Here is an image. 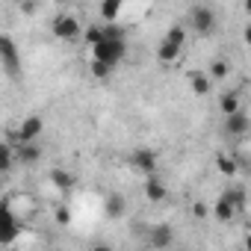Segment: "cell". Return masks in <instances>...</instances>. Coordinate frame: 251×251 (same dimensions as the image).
<instances>
[{
    "mask_svg": "<svg viewBox=\"0 0 251 251\" xmlns=\"http://www.w3.org/2000/svg\"><path fill=\"white\" fill-rule=\"evenodd\" d=\"M248 112L245 109H239V112H233V115H227L225 118V133L227 136H233V139H239V136H245L248 133Z\"/></svg>",
    "mask_w": 251,
    "mask_h": 251,
    "instance_id": "cell-11",
    "label": "cell"
},
{
    "mask_svg": "<svg viewBox=\"0 0 251 251\" xmlns=\"http://www.w3.org/2000/svg\"><path fill=\"white\" fill-rule=\"evenodd\" d=\"M186 27H189L192 33H198V36H210V33L216 30V12H213V6H204V3L192 6Z\"/></svg>",
    "mask_w": 251,
    "mask_h": 251,
    "instance_id": "cell-6",
    "label": "cell"
},
{
    "mask_svg": "<svg viewBox=\"0 0 251 251\" xmlns=\"http://www.w3.org/2000/svg\"><path fill=\"white\" fill-rule=\"evenodd\" d=\"M50 33H53L56 39H62V42H74V39H80V36H83V24H80V18H77V15L62 12V15H56V18H53Z\"/></svg>",
    "mask_w": 251,
    "mask_h": 251,
    "instance_id": "cell-7",
    "label": "cell"
},
{
    "mask_svg": "<svg viewBox=\"0 0 251 251\" xmlns=\"http://www.w3.org/2000/svg\"><path fill=\"white\" fill-rule=\"evenodd\" d=\"M15 169V148L9 142H0V175H9Z\"/></svg>",
    "mask_w": 251,
    "mask_h": 251,
    "instance_id": "cell-18",
    "label": "cell"
},
{
    "mask_svg": "<svg viewBox=\"0 0 251 251\" xmlns=\"http://www.w3.org/2000/svg\"><path fill=\"white\" fill-rule=\"evenodd\" d=\"M130 169L133 172H139V175H145V177H151V175H157V166H160V154L154 151V148H136L133 154H130Z\"/></svg>",
    "mask_w": 251,
    "mask_h": 251,
    "instance_id": "cell-8",
    "label": "cell"
},
{
    "mask_svg": "<svg viewBox=\"0 0 251 251\" xmlns=\"http://www.w3.org/2000/svg\"><path fill=\"white\" fill-rule=\"evenodd\" d=\"M50 183L56 186V189H62V192H68V189H74V183H77V175L74 172H68V169H50Z\"/></svg>",
    "mask_w": 251,
    "mask_h": 251,
    "instance_id": "cell-14",
    "label": "cell"
},
{
    "mask_svg": "<svg viewBox=\"0 0 251 251\" xmlns=\"http://www.w3.org/2000/svg\"><path fill=\"white\" fill-rule=\"evenodd\" d=\"M219 109H222V115H225V118H227V115H233V112H239V109H242L239 92H225V95L219 98Z\"/></svg>",
    "mask_w": 251,
    "mask_h": 251,
    "instance_id": "cell-16",
    "label": "cell"
},
{
    "mask_svg": "<svg viewBox=\"0 0 251 251\" xmlns=\"http://www.w3.org/2000/svg\"><path fill=\"white\" fill-rule=\"evenodd\" d=\"M192 216H195V219H207V216H210V207H207L204 201H195V204H192Z\"/></svg>",
    "mask_w": 251,
    "mask_h": 251,
    "instance_id": "cell-24",
    "label": "cell"
},
{
    "mask_svg": "<svg viewBox=\"0 0 251 251\" xmlns=\"http://www.w3.org/2000/svg\"><path fill=\"white\" fill-rule=\"evenodd\" d=\"M172 239H175V227L166 225V222H160V225H154V227L148 230V242H151V248H157V251L169 248Z\"/></svg>",
    "mask_w": 251,
    "mask_h": 251,
    "instance_id": "cell-10",
    "label": "cell"
},
{
    "mask_svg": "<svg viewBox=\"0 0 251 251\" xmlns=\"http://www.w3.org/2000/svg\"><path fill=\"white\" fill-rule=\"evenodd\" d=\"M92 251H115L109 242H98V245H92Z\"/></svg>",
    "mask_w": 251,
    "mask_h": 251,
    "instance_id": "cell-26",
    "label": "cell"
},
{
    "mask_svg": "<svg viewBox=\"0 0 251 251\" xmlns=\"http://www.w3.org/2000/svg\"><path fill=\"white\" fill-rule=\"evenodd\" d=\"M124 56H127V42H121V39H100V45L92 48V59L109 68H118Z\"/></svg>",
    "mask_w": 251,
    "mask_h": 251,
    "instance_id": "cell-3",
    "label": "cell"
},
{
    "mask_svg": "<svg viewBox=\"0 0 251 251\" xmlns=\"http://www.w3.org/2000/svg\"><path fill=\"white\" fill-rule=\"evenodd\" d=\"M166 195H169V189H166V183H163V177H160V175L145 177V198H148L151 204L166 201Z\"/></svg>",
    "mask_w": 251,
    "mask_h": 251,
    "instance_id": "cell-13",
    "label": "cell"
},
{
    "mask_svg": "<svg viewBox=\"0 0 251 251\" xmlns=\"http://www.w3.org/2000/svg\"><path fill=\"white\" fill-rule=\"evenodd\" d=\"M45 133V118L42 115H27L21 124H18V130L12 133V139H9V145L12 148H18V145H30V142H39V136Z\"/></svg>",
    "mask_w": 251,
    "mask_h": 251,
    "instance_id": "cell-4",
    "label": "cell"
},
{
    "mask_svg": "<svg viewBox=\"0 0 251 251\" xmlns=\"http://www.w3.org/2000/svg\"><path fill=\"white\" fill-rule=\"evenodd\" d=\"M98 12H100V21L103 24H115L118 15H121V3H118V0H103Z\"/></svg>",
    "mask_w": 251,
    "mask_h": 251,
    "instance_id": "cell-17",
    "label": "cell"
},
{
    "mask_svg": "<svg viewBox=\"0 0 251 251\" xmlns=\"http://www.w3.org/2000/svg\"><path fill=\"white\" fill-rule=\"evenodd\" d=\"M36 9H39L36 3H21V12H27V15H30V12H36Z\"/></svg>",
    "mask_w": 251,
    "mask_h": 251,
    "instance_id": "cell-27",
    "label": "cell"
},
{
    "mask_svg": "<svg viewBox=\"0 0 251 251\" xmlns=\"http://www.w3.org/2000/svg\"><path fill=\"white\" fill-rule=\"evenodd\" d=\"M183 48H186V24H172L163 42L157 45V59L163 65H175L183 56Z\"/></svg>",
    "mask_w": 251,
    "mask_h": 251,
    "instance_id": "cell-1",
    "label": "cell"
},
{
    "mask_svg": "<svg viewBox=\"0 0 251 251\" xmlns=\"http://www.w3.org/2000/svg\"><path fill=\"white\" fill-rule=\"evenodd\" d=\"M112 71H115V68H109V65H103V62H95V59H92V77H98V80H106Z\"/></svg>",
    "mask_w": 251,
    "mask_h": 251,
    "instance_id": "cell-23",
    "label": "cell"
},
{
    "mask_svg": "<svg viewBox=\"0 0 251 251\" xmlns=\"http://www.w3.org/2000/svg\"><path fill=\"white\" fill-rule=\"evenodd\" d=\"M0 65H3V71L12 74V77L21 74V56H18V48H15L12 36H0Z\"/></svg>",
    "mask_w": 251,
    "mask_h": 251,
    "instance_id": "cell-9",
    "label": "cell"
},
{
    "mask_svg": "<svg viewBox=\"0 0 251 251\" xmlns=\"http://www.w3.org/2000/svg\"><path fill=\"white\" fill-rule=\"evenodd\" d=\"M56 222H59V225H68V222H71V210H68V207H59V210H56Z\"/></svg>",
    "mask_w": 251,
    "mask_h": 251,
    "instance_id": "cell-25",
    "label": "cell"
},
{
    "mask_svg": "<svg viewBox=\"0 0 251 251\" xmlns=\"http://www.w3.org/2000/svg\"><path fill=\"white\" fill-rule=\"evenodd\" d=\"M124 207H127V204H124V198H121L118 192H112V195L106 198V204H103V210H106L109 219H121V216H124Z\"/></svg>",
    "mask_w": 251,
    "mask_h": 251,
    "instance_id": "cell-19",
    "label": "cell"
},
{
    "mask_svg": "<svg viewBox=\"0 0 251 251\" xmlns=\"http://www.w3.org/2000/svg\"><path fill=\"white\" fill-rule=\"evenodd\" d=\"M245 210V189L242 186H233V189H227V192H222L219 195V201L213 204V210H210V216L216 219V222H230L236 213H242Z\"/></svg>",
    "mask_w": 251,
    "mask_h": 251,
    "instance_id": "cell-2",
    "label": "cell"
},
{
    "mask_svg": "<svg viewBox=\"0 0 251 251\" xmlns=\"http://www.w3.org/2000/svg\"><path fill=\"white\" fill-rule=\"evenodd\" d=\"M216 169H219L222 175L233 177V175L239 172V160H236V157H230V154H219V157H216Z\"/></svg>",
    "mask_w": 251,
    "mask_h": 251,
    "instance_id": "cell-20",
    "label": "cell"
},
{
    "mask_svg": "<svg viewBox=\"0 0 251 251\" xmlns=\"http://www.w3.org/2000/svg\"><path fill=\"white\" fill-rule=\"evenodd\" d=\"M204 74L210 77V83H213V80L219 83V80H225V77L230 74V62H227V59H216V62H213V65H210Z\"/></svg>",
    "mask_w": 251,
    "mask_h": 251,
    "instance_id": "cell-21",
    "label": "cell"
},
{
    "mask_svg": "<svg viewBox=\"0 0 251 251\" xmlns=\"http://www.w3.org/2000/svg\"><path fill=\"white\" fill-rule=\"evenodd\" d=\"M189 86H192V95H198V98L210 95V89H213V83H210V77L204 71H192L189 74Z\"/></svg>",
    "mask_w": 251,
    "mask_h": 251,
    "instance_id": "cell-15",
    "label": "cell"
},
{
    "mask_svg": "<svg viewBox=\"0 0 251 251\" xmlns=\"http://www.w3.org/2000/svg\"><path fill=\"white\" fill-rule=\"evenodd\" d=\"M42 160V145L30 142V145H18L15 148V166H36Z\"/></svg>",
    "mask_w": 251,
    "mask_h": 251,
    "instance_id": "cell-12",
    "label": "cell"
},
{
    "mask_svg": "<svg viewBox=\"0 0 251 251\" xmlns=\"http://www.w3.org/2000/svg\"><path fill=\"white\" fill-rule=\"evenodd\" d=\"M21 236V222H18V213L12 210L9 201H0V245H12L15 239Z\"/></svg>",
    "mask_w": 251,
    "mask_h": 251,
    "instance_id": "cell-5",
    "label": "cell"
},
{
    "mask_svg": "<svg viewBox=\"0 0 251 251\" xmlns=\"http://www.w3.org/2000/svg\"><path fill=\"white\" fill-rule=\"evenodd\" d=\"M83 36H86V45L95 48V45H100V39H103V27H100V24H89Z\"/></svg>",
    "mask_w": 251,
    "mask_h": 251,
    "instance_id": "cell-22",
    "label": "cell"
}]
</instances>
